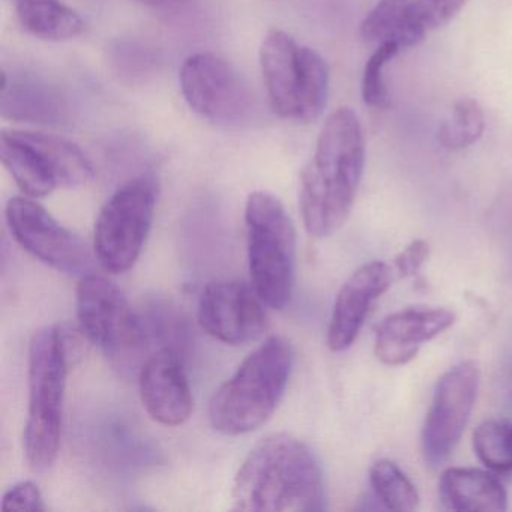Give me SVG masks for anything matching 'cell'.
<instances>
[{
	"label": "cell",
	"mask_w": 512,
	"mask_h": 512,
	"mask_svg": "<svg viewBox=\"0 0 512 512\" xmlns=\"http://www.w3.org/2000/svg\"><path fill=\"white\" fill-rule=\"evenodd\" d=\"M365 166L361 122L352 109L335 110L323 125L316 151L302 170L299 209L305 230L328 238L352 211Z\"/></svg>",
	"instance_id": "obj_1"
},
{
	"label": "cell",
	"mask_w": 512,
	"mask_h": 512,
	"mask_svg": "<svg viewBox=\"0 0 512 512\" xmlns=\"http://www.w3.org/2000/svg\"><path fill=\"white\" fill-rule=\"evenodd\" d=\"M232 503L235 511H322L325 482L316 454L293 434L266 436L239 467Z\"/></svg>",
	"instance_id": "obj_2"
},
{
	"label": "cell",
	"mask_w": 512,
	"mask_h": 512,
	"mask_svg": "<svg viewBox=\"0 0 512 512\" xmlns=\"http://www.w3.org/2000/svg\"><path fill=\"white\" fill-rule=\"evenodd\" d=\"M80 350V335L65 326L38 329L29 343V403L23 448L29 466L37 472H46L58 460L65 386Z\"/></svg>",
	"instance_id": "obj_3"
},
{
	"label": "cell",
	"mask_w": 512,
	"mask_h": 512,
	"mask_svg": "<svg viewBox=\"0 0 512 512\" xmlns=\"http://www.w3.org/2000/svg\"><path fill=\"white\" fill-rule=\"evenodd\" d=\"M292 368L289 341L269 337L212 395L211 427L224 436H241L265 425L286 392Z\"/></svg>",
	"instance_id": "obj_4"
},
{
	"label": "cell",
	"mask_w": 512,
	"mask_h": 512,
	"mask_svg": "<svg viewBox=\"0 0 512 512\" xmlns=\"http://www.w3.org/2000/svg\"><path fill=\"white\" fill-rule=\"evenodd\" d=\"M251 284L274 310L290 304L295 287L296 232L280 199L256 191L245 205Z\"/></svg>",
	"instance_id": "obj_5"
},
{
	"label": "cell",
	"mask_w": 512,
	"mask_h": 512,
	"mask_svg": "<svg viewBox=\"0 0 512 512\" xmlns=\"http://www.w3.org/2000/svg\"><path fill=\"white\" fill-rule=\"evenodd\" d=\"M0 160L20 190L32 199L49 196L56 188L82 187L94 178V167L85 152L53 134L4 130Z\"/></svg>",
	"instance_id": "obj_6"
},
{
	"label": "cell",
	"mask_w": 512,
	"mask_h": 512,
	"mask_svg": "<svg viewBox=\"0 0 512 512\" xmlns=\"http://www.w3.org/2000/svg\"><path fill=\"white\" fill-rule=\"evenodd\" d=\"M157 194L154 179L140 176L104 203L94 229V253L104 271L124 274L136 265L154 223Z\"/></svg>",
	"instance_id": "obj_7"
},
{
	"label": "cell",
	"mask_w": 512,
	"mask_h": 512,
	"mask_svg": "<svg viewBox=\"0 0 512 512\" xmlns=\"http://www.w3.org/2000/svg\"><path fill=\"white\" fill-rule=\"evenodd\" d=\"M79 328L115 361H128L145 349L148 332L122 290L104 275L80 278L76 290Z\"/></svg>",
	"instance_id": "obj_8"
},
{
	"label": "cell",
	"mask_w": 512,
	"mask_h": 512,
	"mask_svg": "<svg viewBox=\"0 0 512 512\" xmlns=\"http://www.w3.org/2000/svg\"><path fill=\"white\" fill-rule=\"evenodd\" d=\"M182 95L197 115L223 127H241L253 119V92L244 77L215 53L190 56L179 73Z\"/></svg>",
	"instance_id": "obj_9"
},
{
	"label": "cell",
	"mask_w": 512,
	"mask_h": 512,
	"mask_svg": "<svg viewBox=\"0 0 512 512\" xmlns=\"http://www.w3.org/2000/svg\"><path fill=\"white\" fill-rule=\"evenodd\" d=\"M5 218L17 244L35 259L62 274L80 278L91 274L94 259L86 242L32 197H13Z\"/></svg>",
	"instance_id": "obj_10"
},
{
	"label": "cell",
	"mask_w": 512,
	"mask_h": 512,
	"mask_svg": "<svg viewBox=\"0 0 512 512\" xmlns=\"http://www.w3.org/2000/svg\"><path fill=\"white\" fill-rule=\"evenodd\" d=\"M479 368L466 361L446 371L434 391L422 430V452L430 466H439L454 451L475 406Z\"/></svg>",
	"instance_id": "obj_11"
},
{
	"label": "cell",
	"mask_w": 512,
	"mask_h": 512,
	"mask_svg": "<svg viewBox=\"0 0 512 512\" xmlns=\"http://www.w3.org/2000/svg\"><path fill=\"white\" fill-rule=\"evenodd\" d=\"M265 305L253 284L212 281L200 296L197 319L203 331L215 340L241 346L257 340L268 328Z\"/></svg>",
	"instance_id": "obj_12"
},
{
	"label": "cell",
	"mask_w": 512,
	"mask_h": 512,
	"mask_svg": "<svg viewBox=\"0 0 512 512\" xmlns=\"http://www.w3.org/2000/svg\"><path fill=\"white\" fill-rule=\"evenodd\" d=\"M467 0H379L361 25L365 43L418 46L431 32L451 22Z\"/></svg>",
	"instance_id": "obj_13"
},
{
	"label": "cell",
	"mask_w": 512,
	"mask_h": 512,
	"mask_svg": "<svg viewBox=\"0 0 512 512\" xmlns=\"http://www.w3.org/2000/svg\"><path fill=\"white\" fill-rule=\"evenodd\" d=\"M140 400L158 424L178 427L190 419L194 400L181 355L172 347L149 356L139 374Z\"/></svg>",
	"instance_id": "obj_14"
},
{
	"label": "cell",
	"mask_w": 512,
	"mask_h": 512,
	"mask_svg": "<svg viewBox=\"0 0 512 512\" xmlns=\"http://www.w3.org/2000/svg\"><path fill=\"white\" fill-rule=\"evenodd\" d=\"M394 281V271L386 263L374 260L356 269L341 286L331 320L326 343L332 352H343L358 337L371 305L379 299Z\"/></svg>",
	"instance_id": "obj_15"
},
{
	"label": "cell",
	"mask_w": 512,
	"mask_h": 512,
	"mask_svg": "<svg viewBox=\"0 0 512 512\" xmlns=\"http://www.w3.org/2000/svg\"><path fill=\"white\" fill-rule=\"evenodd\" d=\"M454 322V313L446 308H404L379 323L374 352L383 364L391 367L407 364L418 355L422 344L451 328Z\"/></svg>",
	"instance_id": "obj_16"
},
{
	"label": "cell",
	"mask_w": 512,
	"mask_h": 512,
	"mask_svg": "<svg viewBox=\"0 0 512 512\" xmlns=\"http://www.w3.org/2000/svg\"><path fill=\"white\" fill-rule=\"evenodd\" d=\"M260 68L272 110L280 118L298 119L302 47L286 32L272 29L260 47Z\"/></svg>",
	"instance_id": "obj_17"
},
{
	"label": "cell",
	"mask_w": 512,
	"mask_h": 512,
	"mask_svg": "<svg viewBox=\"0 0 512 512\" xmlns=\"http://www.w3.org/2000/svg\"><path fill=\"white\" fill-rule=\"evenodd\" d=\"M0 112L13 121L58 125L67 121V98L47 83L35 79H13L2 74Z\"/></svg>",
	"instance_id": "obj_18"
},
{
	"label": "cell",
	"mask_w": 512,
	"mask_h": 512,
	"mask_svg": "<svg viewBox=\"0 0 512 512\" xmlns=\"http://www.w3.org/2000/svg\"><path fill=\"white\" fill-rule=\"evenodd\" d=\"M440 500L449 511L503 512L508 494L499 479L490 473L466 467H451L439 482Z\"/></svg>",
	"instance_id": "obj_19"
},
{
	"label": "cell",
	"mask_w": 512,
	"mask_h": 512,
	"mask_svg": "<svg viewBox=\"0 0 512 512\" xmlns=\"http://www.w3.org/2000/svg\"><path fill=\"white\" fill-rule=\"evenodd\" d=\"M17 19L23 31L47 41H67L85 29L82 17L59 0H20Z\"/></svg>",
	"instance_id": "obj_20"
},
{
	"label": "cell",
	"mask_w": 512,
	"mask_h": 512,
	"mask_svg": "<svg viewBox=\"0 0 512 512\" xmlns=\"http://www.w3.org/2000/svg\"><path fill=\"white\" fill-rule=\"evenodd\" d=\"M329 70L325 59L310 47H302V79L299 89L298 119L316 121L328 103Z\"/></svg>",
	"instance_id": "obj_21"
},
{
	"label": "cell",
	"mask_w": 512,
	"mask_h": 512,
	"mask_svg": "<svg viewBox=\"0 0 512 512\" xmlns=\"http://www.w3.org/2000/svg\"><path fill=\"white\" fill-rule=\"evenodd\" d=\"M485 130L482 107L475 100L464 98L452 106L451 112L440 122V145L449 151H461L475 145Z\"/></svg>",
	"instance_id": "obj_22"
},
{
	"label": "cell",
	"mask_w": 512,
	"mask_h": 512,
	"mask_svg": "<svg viewBox=\"0 0 512 512\" xmlns=\"http://www.w3.org/2000/svg\"><path fill=\"white\" fill-rule=\"evenodd\" d=\"M370 484L377 499L391 511L410 512L418 508L415 485L391 460H379L371 466Z\"/></svg>",
	"instance_id": "obj_23"
},
{
	"label": "cell",
	"mask_w": 512,
	"mask_h": 512,
	"mask_svg": "<svg viewBox=\"0 0 512 512\" xmlns=\"http://www.w3.org/2000/svg\"><path fill=\"white\" fill-rule=\"evenodd\" d=\"M473 449L479 460L496 473H512V424L487 419L473 431Z\"/></svg>",
	"instance_id": "obj_24"
},
{
	"label": "cell",
	"mask_w": 512,
	"mask_h": 512,
	"mask_svg": "<svg viewBox=\"0 0 512 512\" xmlns=\"http://www.w3.org/2000/svg\"><path fill=\"white\" fill-rule=\"evenodd\" d=\"M400 52V47L395 43L379 44L365 64L364 74H362V98L371 109H388L391 104L383 71Z\"/></svg>",
	"instance_id": "obj_25"
},
{
	"label": "cell",
	"mask_w": 512,
	"mask_h": 512,
	"mask_svg": "<svg viewBox=\"0 0 512 512\" xmlns=\"http://www.w3.org/2000/svg\"><path fill=\"white\" fill-rule=\"evenodd\" d=\"M43 493L34 481L17 482L2 497V512H44Z\"/></svg>",
	"instance_id": "obj_26"
},
{
	"label": "cell",
	"mask_w": 512,
	"mask_h": 512,
	"mask_svg": "<svg viewBox=\"0 0 512 512\" xmlns=\"http://www.w3.org/2000/svg\"><path fill=\"white\" fill-rule=\"evenodd\" d=\"M428 256H430V247H428L427 242L421 241V239L410 242L395 257L394 265L398 277H413L421 269V266L427 262Z\"/></svg>",
	"instance_id": "obj_27"
},
{
	"label": "cell",
	"mask_w": 512,
	"mask_h": 512,
	"mask_svg": "<svg viewBox=\"0 0 512 512\" xmlns=\"http://www.w3.org/2000/svg\"><path fill=\"white\" fill-rule=\"evenodd\" d=\"M16 2H20V0H16Z\"/></svg>",
	"instance_id": "obj_28"
}]
</instances>
